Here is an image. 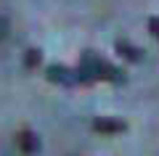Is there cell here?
I'll use <instances>...</instances> for the list:
<instances>
[{
	"label": "cell",
	"mask_w": 159,
	"mask_h": 156,
	"mask_svg": "<svg viewBox=\"0 0 159 156\" xmlns=\"http://www.w3.org/2000/svg\"><path fill=\"white\" fill-rule=\"evenodd\" d=\"M74 74H77V85H93V82L119 85V82H125V74L114 64H109L106 58H101L96 50H85L80 56V64L74 66Z\"/></svg>",
	"instance_id": "1"
},
{
	"label": "cell",
	"mask_w": 159,
	"mask_h": 156,
	"mask_svg": "<svg viewBox=\"0 0 159 156\" xmlns=\"http://www.w3.org/2000/svg\"><path fill=\"white\" fill-rule=\"evenodd\" d=\"M45 77H48V82H53V85H64V87H72V85H77V74H74V69L64 66V64H53V66H48Z\"/></svg>",
	"instance_id": "2"
},
{
	"label": "cell",
	"mask_w": 159,
	"mask_h": 156,
	"mask_svg": "<svg viewBox=\"0 0 159 156\" xmlns=\"http://www.w3.org/2000/svg\"><path fill=\"white\" fill-rule=\"evenodd\" d=\"M93 130L101 135H117V132H125L127 124L122 119H111V117H96L93 119Z\"/></svg>",
	"instance_id": "3"
},
{
	"label": "cell",
	"mask_w": 159,
	"mask_h": 156,
	"mask_svg": "<svg viewBox=\"0 0 159 156\" xmlns=\"http://www.w3.org/2000/svg\"><path fill=\"white\" fill-rule=\"evenodd\" d=\"M16 145H19V148H21L27 156H32V154H37V151H40V140H37V135L29 132V130H24V132L16 135Z\"/></svg>",
	"instance_id": "4"
},
{
	"label": "cell",
	"mask_w": 159,
	"mask_h": 156,
	"mask_svg": "<svg viewBox=\"0 0 159 156\" xmlns=\"http://www.w3.org/2000/svg\"><path fill=\"white\" fill-rule=\"evenodd\" d=\"M117 53L125 58V61H130V64L143 61V50H138L135 45H130L127 40H117Z\"/></svg>",
	"instance_id": "5"
},
{
	"label": "cell",
	"mask_w": 159,
	"mask_h": 156,
	"mask_svg": "<svg viewBox=\"0 0 159 156\" xmlns=\"http://www.w3.org/2000/svg\"><path fill=\"white\" fill-rule=\"evenodd\" d=\"M40 58H43V56H40V50H27V58H24V64H27V69H34V66H37V64H40Z\"/></svg>",
	"instance_id": "6"
},
{
	"label": "cell",
	"mask_w": 159,
	"mask_h": 156,
	"mask_svg": "<svg viewBox=\"0 0 159 156\" xmlns=\"http://www.w3.org/2000/svg\"><path fill=\"white\" fill-rule=\"evenodd\" d=\"M148 32L154 34V40H159V16H151V19H148Z\"/></svg>",
	"instance_id": "7"
},
{
	"label": "cell",
	"mask_w": 159,
	"mask_h": 156,
	"mask_svg": "<svg viewBox=\"0 0 159 156\" xmlns=\"http://www.w3.org/2000/svg\"><path fill=\"white\" fill-rule=\"evenodd\" d=\"M8 32H11V27H8V19H6V16H0V42L8 37Z\"/></svg>",
	"instance_id": "8"
}]
</instances>
